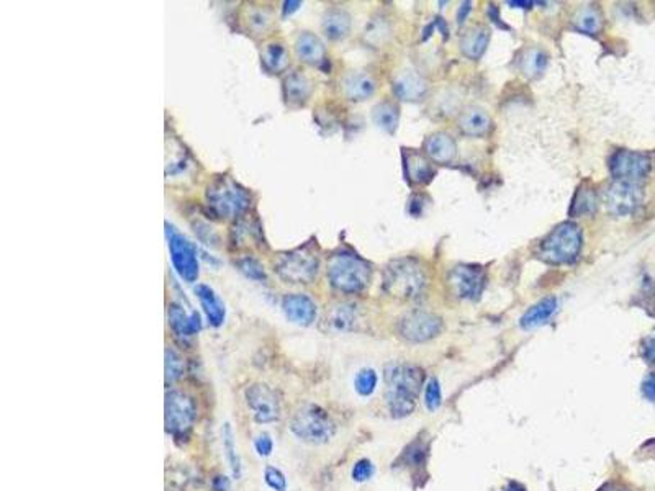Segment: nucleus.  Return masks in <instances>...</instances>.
Masks as SVG:
<instances>
[{"instance_id":"obj_1","label":"nucleus","mask_w":655,"mask_h":491,"mask_svg":"<svg viewBox=\"0 0 655 491\" xmlns=\"http://www.w3.org/2000/svg\"><path fill=\"white\" fill-rule=\"evenodd\" d=\"M423 382H425V372L416 366L390 363L385 367L387 401L393 418H405L411 415Z\"/></svg>"},{"instance_id":"obj_2","label":"nucleus","mask_w":655,"mask_h":491,"mask_svg":"<svg viewBox=\"0 0 655 491\" xmlns=\"http://www.w3.org/2000/svg\"><path fill=\"white\" fill-rule=\"evenodd\" d=\"M428 277L415 259H396L383 270V289L401 300H415L425 294Z\"/></svg>"},{"instance_id":"obj_3","label":"nucleus","mask_w":655,"mask_h":491,"mask_svg":"<svg viewBox=\"0 0 655 491\" xmlns=\"http://www.w3.org/2000/svg\"><path fill=\"white\" fill-rule=\"evenodd\" d=\"M371 266L356 254L339 252L329 259L328 279L343 294H361L371 282Z\"/></svg>"},{"instance_id":"obj_4","label":"nucleus","mask_w":655,"mask_h":491,"mask_svg":"<svg viewBox=\"0 0 655 491\" xmlns=\"http://www.w3.org/2000/svg\"><path fill=\"white\" fill-rule=\"evenodd\" d=\"M582 229L575 223H562L537 247V257L549 264H572L580 256Z\"/></svg>"},{"instance_id":"obj_5","label":"nucleus","mask_w":655,"mask_h":491,"mask_svg":"<svg viewBox=\"0 0 655 491\" xmlns=\"http://www.w3.org/2000/svg\"><path fill=\"white\" fill-rule=\"evenodd\" d=\"M207 202L212 212L220 218L233 219L249 208L251 197L246 189L228 177L213 180L207 189Z\"/></svg>"},{"instance_id":"obj_6","label":"nucleus","mask_w":655,"mask_h":491,"mask_svg":"<svg viewBox=\"0 0 655 491\" xmlns=\"http://www.w3.org/2000/svg\"><path fill=\"white\" fill-rule=\"evenodd\" d=\"M290 431L296 439L306 444H324L333 438L334 423L324 410L316 405H308L292 418Z\"/></svg>"},{"instance_id":"obj_7","label":"nucleus","mask_w":655,"mask_h":491,"mask_svg":"<svg viewBox=\"0 0 655 491\" xmlns=\"http://www.w3.org/2000/svg\"><path fill=\"white\" fill-rule=\"evenodd\" d=\"M197 418L194 400L184 391L170 390L164 401V424L166 431L174 438H180L190 431Z\"/></svg>"},{"instance_id":"obj_8","label":"nucleus","mask_w":655,"mask_h":491,"mask_svg":"<svg viewBox=\"0 0 655 491\" xmlns=\"http://www.w3.org/2000/svg\"><path fill=\"white\" fill-rule=\"evenodd\" d=\"M320 261L316 254L308 249V247H300V249L284 254L275 262V270L284 280L292 284H310L316 277Z\"/></svg>"},{"instance_id":"obj_9","label":"nucleus","mask_w":655,"mask_h":491,"mask_svg":"<svg viewBox=\"0 0 655 491\" xmlns=\"http://www.w3.org/2000/svg\"><path fill=\"white\" fill-rule=\"evenodd\" d=\"M166 228L170 261H172L174 269L177 270V274L185 282H195L198 277V259L195 246L184 234L177 233L172 226L166 224Z\"/></svg>"},{"instance_id":"obj_10","label":"nucleus","mask_w":655,"mask_h":491,"mask_svg":"<svg viewBox=\"0 0 655 491\" xmlns=\"http://www.w3.org/2000/svg\"><path fill=\"white\" fill-rule=\"evenodd\" d=\"M609 170L616 180L639 184L651 172V159L642 153L621 149L609 157Z\"/></svg>"},{"instance_id":"obj_11","label":"nucleus","mask_w":655,"mask_h":491,"mask_svg":"<svg viewBox=\"0 0 655 491\" xmlns=\"http://www.w3.org/2000/svg\"><path fill=\"white\" fill-rule=\"evenodd\" d=\"M642 202V192L637 184L614 180L603 192V203L614 217H627L634 213Z\"/></svg>"},{"instance_id":"obj_12","label":"nucleus","mask_w":655,"mask_h":491,"mask_svg":"<svg viewBox=\"0 0 655 491\" xmlns=\"http://www.w3.org/2000/svg\"><path fill=\"white\" fill-rule=\"evenodd\" d=\"M246 403L252 411V416L259 424H271L279 421L280 401L275 391L264 383L251 385L246 390Z\"/></svg>"},{"instance_id":"obj_13","label":"nucleus","mask_w":655,"mask_h":491,"mask_svg":"<svg viewBox=\"0 0 655 491\" xmlns=\"http://www.w3.org/2000/svg\"><path fill=\"white\" fill-rule=\"evenodd\" d=\"M441 329V318L428 311H411L400 321V334L411 343H425L436 338Z\"/></svg>"},{"instance_id":"obj_14","label":"nucleus","mask_w":655,"mask_h":491,"mask_svg":"<svg viewBox=\"0 0 655 491\" xmlns=\"http://www.w3.org/2000/svg\"><path fill=\"white\" fill-rule=\"evenodd\" d=\"M448 285L453 294L464 300H477L485 289V274L473 266H458L448 275Z\"/></svg>"},{"instance_id":"obj_15","label":"nucleus","mask_w":655,"mask_h":491,"mask_svg":"<svg viewBox=\"0 0 655 491\" xmlns=\"http://www.w3.org/2000/svg\"><path fill=\"white\" fill-rule=\"evenodd\" d=\"M282 310L289 321L299 326H310L316 318V305L310 296L301 294H292L284 296Z\"/></svg>"},{"instance_id":"obj_16","label":"nucleus","mask_w":655,"mask_h":491,"mask_svg":"<svg viewBox=\"0 0 655 491\" xmlns=\"http://www.w3.org/2000/svg\"><path fill=\"white\" fill-rule=\"evenodd\" d=\"M393 92L400 100L418 102L426 95L428 82L415 71H403L395 77Z\"/></svg>"},{"instance_id":"obj_17","label":"nucleus","mask_w":655,"mask_h":491,"mask_svg":"<svg viewBox=\"0 0 655 491\" xmlns=\"http://www.w3.org/2000/svg\"><path fill=\"white\" fill-rule=\"evenodd\" d=\"M403 170L411 184H428L434 177V169L428 157L416 149H403Z\"/></svg>"},{"instance_id":"obj_18","label":"nucleus","mask_w":655,"mask_h":491,"mask_svg":"<svg viewBox=\"0 0 655 491\" xmlns=\"http://www.w3.org/2000/svg\"><path fill=\"white\" fill-rule=\"evenodd\" d=\"M423 149H425L426 156L433 162L438 164L453 162L455 154H458V145H455L454 138L448 133H443V131L428 136Z\"/></svg>"},{"instance_id":"obj_19","label":"nucleus","mask_w":655,"mask_h":491,"mask_svg":"<svg viewBox=\"0 0 655 491\" xmlns=\"http://www.w3.org/2000/svg\"><path fill=\"white\" fill-rule=\"evenodd\" d=\"M169 326L179 338H190L202 329V321L198 313H187L177 303H170L167 310Z\"/></svg>"},{"instance_id":"obj_20","label":"nucleus","mask_w":655,"mask_h":491,"mask_svg":"<svg viewBox=\"0 0 655 491\" xmlns=\"http://www.w3.org/2000/svg\"><path fill=\"white\" fill-rule=\"evenodd\" d=\"M195 295L198 298V301H200L203 311H205V316L208 319V323H210V326H222L225 316H227V310H225V305L218 298V295L215 294V290L205 284H200L195 286Z\"/></svg>"},{"instance_id":"obj_21","label":"nucleus","mask_w":655,"mask_h":491,"mask_svg":"<svg viewBox=\"0 0 655 491\" xmlns=\"http://www.w3.org/2000/svg\"><path fill=\"white\" fill-rule=\"evenodd\" d=\"M492 128V118L483 108L469 107L460 113L459 130L467 136H483Z\"/></svg>"},{"instance_id":"obj_22","label":"nucleus","mask_w":655,"mask_h":491,"mask_svg":"<svg viewBox=\"0 0 655 491\" xmlns=\"http://www.w3.org/2000/svg\"><path fill=\"white\" fill-rule=\"evenodd\" d=\"M557 310V298L555 296H547L541 300L536 305L531 306L525 314H522L520 319V324L522 329H536L542 324H546L550 316Z\"/></svg>"},{"instance_id":"obj_23","label":"nucleus","mask_w":655,"mask_h":491,"mask_svg":"<svg viewBox=\"0 0 655 491\" xmlns=\"http://www.w3.org/2000/svg\"><path fill=\"white\" fill-rule=\"evenodd\" d=\"M343 91L349 100L362 102L376 92V82L364 73H351L344 77Z\"/></svg>"},{"instance_id":"obj_24","label":"nucleus","mask_w":655,"mask_h":491,"mask_svg":"<svg viewBox=\"0 0 655 491\" xmlns=\"http://www.w3.org/2000/svg\"><path fill=\"white\" fill-rule=\"evenodd\" d=\"M490 41V30L485 26H473L460 38V51L470 59L483 56Z\"/></svg>"},{"instance_id":"obj_25","label":"nucleus","mask_w":655,"mask_h":491,"mask_svg":"<svg viewBox=\"0 0 655 491\" xmlns=\"http://www.w3.org/2000/svg\"><path fill=\"white\" fill-rule=\"evenodd\" d=\"M295 51L296 56L308 64H320L324 59L323 43L310 31L300 33L295 41Z\"/></svg>"},{"instance_id":"obj_26","label":"nucleus","mask_w":655,"mask_h":491,"mask_svg":"<svg viewBox=\"0 0 655 491\" xmlns=\"http://www.w3.org/2000/svg\"><path fill=\"white\" fill-rule=\"evenodd\" d=\"M284 93L289 103H304L311 93V82L300 71H295L285 79Z\"/></svg>"},{"instance_id":"obj_27","label":"nucleus","mask_w":655,"mask_h":491,"mask_svg":"<svg viewBox=\"0 0 655 491\" xmlns=\"http://www.w3.org/2000/svg\"><path fill=\"white\" fill-rule=\"evenodd\" d=\"M351 30V16L344 10L334 9L323 16V31L329 40H341Z\"/></svg>"},{"instance_id":"obj_28","label":"nucleus","mask_w":655,"mask_h":491,"mask_svg":"<svg viewBox=\"0 0 655 491\" xmlns=\"http://www.w3.org/2000/svg\"><path fill=\"white\" fill-rule=\"evenodd\" d=\"M572 24H574L577 30L585 33V35H598V31L603 26V16L597 7L585 5V7L577 10L574 19H572Z\"/></svg>"},{"instance_id":"obj_29","label":"nucleus","mask_w":655,"mask_h":491,"mask_svg":"<svg viewBox=\"0 0 655 491\" xmlns=\"http://www.w3.org/2000/svg\"><path fill=\"white\" fill-rule=\"evenodd\" d=\"M372 118L373 123H376L378 128L387 131V133H395L396 126H398L400 121V112L398 107L392 102H382L376 105L372 112Z\"/></svg>"},{"instance_id":"obj_30","label":"nucleus","mask_w":655,"mask_h":491,"mask_svg":"<svg viewBox=\"0 0 655 491\" xmlns=\"http://www.w3.org/2000/svg\"><path fill=\"white\" fill-rule=\"evenodd\" d=\"M547 66V56L546 53L541 51L537 48H530L522 53L520 59V71L530 79H536V77L544 73Z\"/></svg>"},{"instance_id":"obj_31","label":"nucleus","mask_w":655,"mask_h":491,"mask_svg":"<svg viewBox=\"0 0 655 491\" xmlns=\"http://www.w3.org/2000/svg\"><path fill=\"white\" fill-rule=\"evenodd\" d=\"M289 63V53L282 43H271L262 53V64L269 73H280Z\"/></svg>"},{"instance_id":"obj_32","label":"nucleus","mask_w":655,"mask_h":491,"mask_svg":"<svg viewBox=\"0 0 655 491\" xmlns=\"http://www.w3.org/2000/svg\"><path fill=\"white\" fill-rule=\"evenodd\" d=\"M597 205H598V200H597V195H594V192L592 189L580 187L574 197V202H572L570 215L572 217L592 215L594 213V210H597Z\"/></svg>"},{"instance_id":"obj_33","label":"nucleus","mask_w":655,"mask_h":491,"mask_svg":"<svg viewBox=\"0 0 655 491\" xmlns=\"http://www.w3.org/2000/svg\"><path fill=\"white\" fill-rule=\"evenodd\" d=\"M222 439H223V450H225V457H227L228 465L233 472L234 478L241 477V460L238 455V450H236V444H234V434L233 429H231L229 424L227 423L222 429Z\"/></svg>"},{"instance_id":"obj_34","label":"nucleus","mask_w":655,"mask_h":491,"mask_svg":"<svg viewBox=\"0 0 655 491\" xmlns=\"http://www.w3.org/2000/svg\"><path fill=\"white\" fill-rule=\"evenodd\" d=\"M377 382L378 377L373 368H362L356 375L354 387L361 396H371L377 388Z\"/></svg>"},{"instance_id":"obj_35","label":"nucleus","mask_w":655,"mask_h":491,"mask_svg":"<svg viewBox=\"0 0 655 491\" xmlns=\"http://www.w3.org/2000/svg\"><path fill=\"white\" fill-rule=\"evenodd\" d=\"M331 326L338 331H346L352 326L354 323V308L351 305H339L331 311V318H329Z\"/></svg>"},{"instance_id":"obj_36","label":"nucleus","mask_w":655,"mask_h":491,"mask_svg":"<svg viewBox=\"0 0 655 491\" xmlns=\"http://www.w3.org/2000/svg\"><path fill=\"white\" fill-rule=\"evenodd\" d=\"M184 373V361L177 352L166 349V383H172L179 380Z\"/></svg>"},{"instance_id":"obj_37","label":"nucleus","mask_w":655,"mask_h":491,"mask_svg":"<svg viewBox=\"0 0 655 491\" xmlns=\"http://www.w3.org/2000/svg\"><path fill=\"white\" fill-rule=\"evenodd\" d=\"M264 482L272 491H287L289 488L284 472L274 465L266 467V470H264Z\"/></svg>"},{"instance_id":"obj_38","label":"nucleus","mask_w":655,"mask_h":491,"mask_svg":"<svg viewBox=\"0 0 655 491\" xmlns=\"http://www.w3.org/2000/svg\"><path fill=\"white\" fill-rule=\"evenodd\" d=\"M425 403L428 406L429 411H436L443 403V391L441 387H439L438 380H431L426 385V391H425Z\"/></svg>"},{"instance_id":"obj_39","label":"nucleus","mask_w":655,"mask_h":491,"mask_svg":"<svg viewBox=\"0 0 655 491\" xmlns=\"http://www.w3.org/2000/svg\"><path fill=\"white\" fill-rule=\"evenodd\" d=\"M238 266L247 275V277H251L254 280H266V272H264V269H262L261 264L257 261H254V259L246 257V259H243V261L238 262Z\"/></svg>"},{"instance_id":"obj_40","label":"nucleus","mask_w":655,"mask_h":491,"mask_svg":"<svg viewBox=\"0 0 655 491\" xmlns=\"http://www.w3.org/2000/svg\"><path fill=\"white\" fill-rule=\"evenodd\" d=\"M373 475V465L371 460L362 459L359 462H356V465L352 467V480L354 482H367L368 478Z\"/></svg>"},{"instance_id":"obj_41","label":"nucleus","mask_w":655,"mask_h":491,"mask_svg":"<svg viewBox=\"0 0 655 491\" xmlns=\"http://www.w3.org/2000/svg\"><path fill=\"white\" fill-rule=\"evenodd\" d=\"M254 449L257 454H259L261 457H269L272 454V450H274V440H272V435L271 434H267V433H262L257 435V438L254 439Z\"/></svg>"},{"instance_id":"obj_42","label":"nucleus","mask_w":655,"mask_h":491,"mask_svg":"<svg viewBox=\"0 0 655 491\" xmlns=\"http://www.w3.org/2000/svg\"><path fill=\"white\" fill-rule=\"evenodd\" d=\"M247 24H249L251 30L261 33L267 30L269 24H271V19H269L266 12H262V10H254V12L249 15V21H247Z\"/></svg>"},{"instance_id":"obj_43","label":"nucleus","mask_w":655,"mask_h":491,"mask_svg":"<svg viewBox=\"0 0 655 491\" xmlns=\"http://www.w3.org/2000/svg\"><path fill=\"white\" fill-rule=\"evenodd\" d=\"M642 395L649 401H655V372L649 373L642 382Z\"/></svg>"},{"instance_id":"obj_44","label":"nucleus","mask_w":655,"mask_h":491,"mask_svg":"<svg viewBox=\"0 0 655 491\" xmlns=\"http://www.w3.org/2000/svg\"><path fill=\"white\" fill-rule=\"evenodd\" d=\"M644 357H646L647 362L655 366V334L644 343Z\"/></svg>"},{"instance_id":"obj_45","label":"nucleus","mask_w":655,"mask_h":491,"mask_svg":"<svg viewBox=\"0 0 655 491\" xmlns=\"http://www.w3.org/2000/svg\"><path fill=\"white\" fill-rule=\"evenodd\" d=\"M212 488L213 491H229L231 490L229 478L225 475H217L212 482Z\"/></svg>"},{"instance_id":"obj_46","label":"nucleus","mask_w":655,"mask_h":491,"mask_svg":"<svg viewBox=\"0 0 655 491\" xmlns=\"http://www.w3.org/2000/svg\"><path fill=\"white\" fill-rule=\"evenodd\" d=\"M470 2H465V4H462L460 5V9H459V14H458V24H464L465 19H467V15H469L470 12Z\"/></svg>"},{"instance_id":"obj_47","label":"nucleus","mask_w":655,"mask_h":491,"mask_svg":"<svg viewBox=\"0 0 655 491\" xmlns=\"http://www.w3.org/2000/svg\"><path fill=\"white\" fill-rule=\"evenodd\" d=\"M300 5H301L300 2H285L284 4V15H287V14L295 12V10H299Z\"/></svg>"},{"instance_id":"obj_48","label":"nucleus","mask_w":655,"mask_h":491,"mask_svg":"<svg viewBox=\"0 0 655 491\" xmlns=\"http://www.w3.org/2000/svg\"><path fill=\"white\" fill-rule=\"evenodd\" d=\"M505 491H526V490L525 487H521L520 483H510L508 488H506Z\"/></svg>"},{"instance_id":"obj_49","label":"nucleus","mask_w":655,"mask_h":491,"mask_svg":"<svg viewBox=\"0 0 655 491\" xmlns=\"http://www.w3.org/2000/svg\"><path fill=\"white\" fill-rule=\"evenodd\" d=\"M510 5H513V7L527 9V7H530V5H532V2H518V0H516V2H510Z\"/></svg>"},{"instance_id":"obj_50","label":"nucleus","mask_w":655,"mask_h":491,"mask_svg":"<svg viewBox=\"0 0 655 491\" xmlns=\"http://www.w3.org/2000/svg\"><path fill=\"white\" fill-rule=\"evenodd\" d=\"M604 491H627V490L619 488V487H609V488H607Z\"/></svg>"}]
</instances>
